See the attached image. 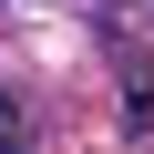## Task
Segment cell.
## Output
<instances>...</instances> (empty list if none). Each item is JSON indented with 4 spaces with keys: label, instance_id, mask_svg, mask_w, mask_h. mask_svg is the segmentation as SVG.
Returning a JSON list of instances; mask_svg holds the SVG:
<instances>
[{
    "label": "cell",
    "instance_id": "obj_2",
    "mask_svg": "<svg viewBox=\"0 0 154 154\" xmlns=\"http://www.w3.org/2000/svg\"><path fill=\"white\" fill-rule=\"evenodd\" d=\"M0 154H11V144H0Z\"/></svg>",
    "mask_w": 154,
    "mask_h": 154
},
{
    "label": "cell",
    "instance_id": "obj_1",
    "mask_svg": "<svg viewBox=\"0 0 154 154\" xmlns=\"http://www.w3.org/2000/svg\"><path fill=\"white\" fill-rule=\"evenodd\" d=\"M0 144H11V93H0Z\"/></svg>",
    "mask_w": 154,
    "mask_h": 154
}]
</instances>
